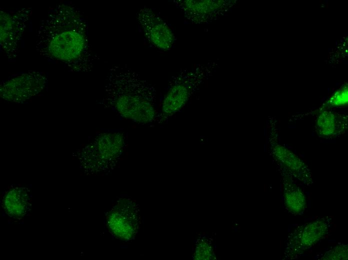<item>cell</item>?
<instances>
[{
	"label": "cell",
	"instance_id": "8",
	"mask_svg": "<svg viewBox=\"0 0 348 260\" xmlns=\"http://www.w3.org/2000/svg\"><path fill=\"white\" fill-rule=\"evenodd\" d=\"M173 2L193 24H208L226 14L234 6L232 0H174Z\"/></svg>",
	"mask_w": 348,
	"mask_h": 260
},
{
	"label": "cell",
	"instance_id": "7",
	"mask_svg": "<svg viewBox=\"0 0 348 260\" xmlns=\"http://www.w3.org/2000/svg\"><path fill=\"white\" fill-rule=\"evenodd\" d=\"M138 26L148 42L162 51L169 50L176 42L174 34L167 23L150 8L144 6L136 14Z\"/></svg>",
	"mask_w": 348,
	"mask_h": 260
},
{
	"label": "cell",
	"instance_id": "15",
	"mask_svg": "<svg viewBox=\"0 0 348 260\" xmlns=\"http://www.w3.org/2000/svg\"><path fill=\"white\" fill-rule=\"evenodd\" d=\"M322 260H347L348 246L339 245L326 252Z\"/></svg>",
	"mask_w": 348,
	"mask_h": 260
},
{
	"label": "cell",
	"instance_id": "14",
	"mask_svg": "<svg viewBox=\"0 0 348 260\" xmlns=\"http://www.w3.org/2000/svg\"><path fill=\"white\" fill-rule=\"evenodd\" d=\"M348 102V84H345L336 91L322 106L321 110L326 108L339 107L346 106Z\"/></svg>",
	"mask_w": 348,
	"mask_h": 260
},
{
	"label": "cell",
	"instance_id": "3",
	"mask_svg": "<svg viewBox=\"0 0 348 260\" xmlns=\"http://www.w3.org/2000/svg\"><path fill=\"white\" fill-rule=\"evenodd\" d=\"M218 66L216 61H209L181 70L174 76L163 98L158 119L166 118L180 110L200 81L210 75Z\"/></svg>",
	"mask_w": 348,
	"mask_h": 260
},
{
	"label": "cell",
	"instance_id": "13",
	"mask_svg": "<svg viewBox=\"0 0 348 260\" xmlns=\"http://www.w3.org/2000/svg\"><path fill=\"white\" fill-rule=\"evenodd\" d=\"M28 194L22 188H16L8 192L4 200L6 211L10 215L20 216L24 214L28 204Z\"/></svg>",
	"mask_w": 348,
	"mask_h": 260
},
{
	"label": "cell",
	"instance_id": "5",
	"mask_svg": "<svg viewBox=\"0 0 348 260\" xmlns=\"http://www.w3.org/2000/svg\"><path fill=\"white\" fill-rule=\"evenodd\" d=\"M0 43L1 49L8 60L18 56L20 42L32 10L22 8L13 10H0Z\"/></svg>",
	"mask_w": 348,
	"mask_h": 260
},
{
	"label": "cell",
	"instance_id": "4",
	"mask_svg": "<svg viewBox=\"0 0 348 260\" xmlns=\"http://www.w3.org/2000/svg\"><path fill=\"white\" fill-rule=\"evenodd\" d=\"M126 138L120 132L100 134L84 149V162L95 170L108 167L121 155L126 144Z\"/></svg>",
	"mask_w": 348,
	"mask_h": 260
},
{
	"label": "cell",
	"instance_id": "9",
	"mask_svg": "<svg viewBox=\"0 0 348 260\" xmlns=\"http://www.w3.org/2000/svg\"><path fill=\"white\" fill-rule=\"evenodd\" d=\"M272 149L274 158L295 178L304 183L311 182L310 170L298 156L274 141L272 142Z\"/></svg>",
	"mask_w": 348,
	"mask_h": 260
},
{
	"label": "cell",
	"instance_id": "1",
	"mask_svg": "<svg viewBox=\"0 0 348 260\" xmlns=\"http://www.w3.org/2000/svg\"><path fill=\"white\" fill-rule=\"evenodd\" d=\"M36 49L46 60L74 72L90 71L99 58L89 42L86 16L68 2L56 4L40 22L36 32Z\"/></svg>",
	"mask_w": 348,
	"mask_h": 260
},
{
	"label": "cell",
	"instance_id": "12",
	"mask_svg": "<svg viewBox=\"0 0 348 260\" xmlns=\"http://www.w3.org/2000/svg\"><path fill=\"white\" fill-rule=\"evenodd\" d=\"M328 226L324 221L317 220L306 224L298 234L296 242L302 248L316 244L327 233Z\"/></svg>",
	"mask_w": 348,
	"mask_h": 260
},
{
	"label": "cell",
	"instance_id": "10",
	"mask_svg": "<svg viewBox=\"0 0 348 260\" xmlns=\"http://www.w3.org/2000/svg\"><path fill=\"white\" fill-rule=\"evenodd\" d=\"M348 128V116L328 110H320L316 117L315 130L324 138H332L345 132Z\"/></svg>",
	"mask_w": 348,
	"mask_h": 260
},
{
	"label": "cell",
	"instance_id": "2",
	"mask_svg": "<svg viewBox=\"0 0 348 260\" xmlns=\"http://www.w3.org/2000/svg\"><path fill=\"white\" fill-rule=\"evenodd\" d=\"M99 104L138 124H150L158 118L154 86L126 66L109 69Z\"/></svg>",
	"mask_w": 348,
	"mask_h": 260
},
{
	"label": "cell",
	"instance_id": "6",
	"mask_svg": "<svg viewBox=\"0 0 348 260\" xmlns=\"http://www.w3.org/2000/svg\"><path fill=\"white\" fill-rule=\"evenodd\" d=\"M46 84L47 78L44 73L28 70L2 82L0 96L6 101L22 102L39 94Z\"/></svg>",
	"mask_w": 348,
	"mask_h": 260
},
{
	"label": "cell",
	"instance_id": "11",
	"mask_svg": "<svg viewBox=\"0 0 348 260\" xmlns=\"http://www.w3.org/2000/svg\"><path fill=\"white\" fill-rule=\"evenodd\" d=\"M284 198L285 204L292 212L298 214L306 206L304 194L291 178L286 176L284 178Z\"/></svg>",
	"mask_w": 348,
	"mask_h": 260
}]
</instances>
